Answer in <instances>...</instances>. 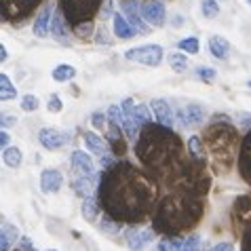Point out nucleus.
I'll return each instance as SVG.
<instances>
[{"mask_svg":"<svg viewBox=\"0 0 251 251\" xmlns=\"http://www.w3.org/2000/svg\"><path fill=\"white\" fill-rule=\"evenodd\" d=\"M97 199L110 218L137 224L156 205L158 188L148 171H139L131 163H118L103 173Z\"/></svg>","mask_w":251,"mask_h":251,"instance_id":"1","label":"nucleus"},{"mask_svg":"<svg viewBox=\"0 0 251 251\" xmlns=\"http://www.w3.org/2000/svg\"><path fill=\"white\" fill-rule=\"evenodd\" d=\"M135 154L142 160L144 169L163 184L177 186L190 169L182 139L173 133L171 127L160 123L144 125L135 144Z\"/></svg>","mask_w":251,"mask_h":251,"instance_id":"2","label":"nucleus"},{"mask_svg":"<svg viewBox=\"0 0 251 251\" xmlns=\"http://www.w3.org/2000/svg\"><path fill=\"white\" fill-rule=\"evenodd\" d=\"M203 215V199L199 192L177 188L156 205L152 226L160 234H182L190 230Z\"/></svg>","mask_w":251,"mask_h":251,"instance_id":"3","label":"nucleus"},{"mask_svg":"<svg viewBox=\"0 0 251 251\" xmlns=\"http://www.w3.org/2000/svg\"><path fill=\"white\" fill-rule=\"evenodd\" d=\"M203 139L207 144V148L211 150L215 165L226 169L232 163V154H234V146H236V131L232 125L228 123H215L209 125L203 133Z\"/></svg>","mask_w":251,"mask_h":251,"instance_id":"4","label":"nucleus"},{"mask_svg":"<svg viewBox=\"0 0 251 251\" xmlns=\"http://www.w3.org/2000/svg\"><path fill=\"white\" fill-rule=\"evenodd\" d=\"M100 0H61V13L72 25L91 22L93 15L100 11Z\"/></svg>","mask_w":251,"mask_h":251,"instance_id":"5","label":"nucleus"},{"mask_svg":"<svg viewBox=\"0 0 251 251\" xmlns=\"http://www.w3.org/2000/svg\"><path fill=\"white\" fill-rule=\"evenodd\" d=\"M125 57L129 61H137V64L150 66L154 68L163 61V47L160 45H144V47H135L125 51Z\"/></svg>","mask_w":251,"mask_h":251,"instance_id":"6","label":"nucleus"},{"mask_svg":"<svg viewBox=\"0 0 251 251\" xmlns=\"http://www.w3.org/2000/svg\"><path fill=\"white\" fill-rule=\"evenodd\" d=\"M139 11L152 27H163L167 22V9L160 0H146V2L139 4Z\"/></svg>","mask_w":251,"mask_h":251,"instance_id":"7","label":"nucleus"},{"mask_svg":"<svg viewBox=\"0 0 251 251\" xmlns=\"http://www.w3.org/2000/svg\"><path fill=\"white\" fill-rule=\"evenodd\" d=\"M70 163H72L74 176H80V177H97L95 165H93V160H91V156H89L87 152H82V150L72 152V158H70Z\"/></svg>","mask_w":251,"mask_h":251,"instance_id":"8","label":"nucleus"},{"mask_svg":"<svg viewBox=\"0 0 251 251\" xmlns=\"http://www.w3.org/2000/svg\"><path fill=\"white\" fill-rule=\"evenodd\" d=\"M177 118H179V123H182V127L192 129V127H199V125L205 121V110L201 108L199 103H188V106L177 110Z\"/></svg>","mask_w":251,"mask_h":251,"instance_id":"9","label":"nucleus"},{"mask_svg":"<svg viewBox=\"0 0 251 251\" xmlns=\"http://www.w3.org/2000/svg\"><path fill=\"white\" fill-rule=\"evenodd\" d=\"M156 230H137V228H129L127 230V247L131 251H142L146 245H150L154 239Z\"/></svg>","mask_w":251,"mask_h":251,"instance_id":"10","label":"nucleus"},{"mask_svg":"<svg viewBox=\"0 0 251 251\" xmlns=\"http://www.w3.org/2000/svg\"><path fill=\"white\" fill-rule=\"evenodd\" d=\"M123 11H125V17L129 19V24L137 30V34H146V32H150V24L142 17V11H139L137 2H131V0H127V2H123Z\"/></svg>","mask_w":251,"mask_h":251,"instance_id":"11","label":"nucleus"},{"mask_svg":"<svg viewBox=\"0 0 251 251\" xmlns=\"http://www.w3.org/2000/svg\"><path fill=\"white\" fill-rule=\"evenodd\" d=\"M239 169L243 179L251 186V131L245 135L241 144V152H239Z\"/></svg>","mask_w":251,"mask_h":251,"instance_id":"12","label":"nucleus"},{"mask_svg":"<svg viewBox=\"0 0 251 251\" xmlns=\"http://www.w3.org/2000/svg\"><path fill=\"white\" fill-rule=\"evenodd\" d=\"M51 24H53V4H47L40 9L38 17L34 19V36L38 38H45L49 32H51Z\"/></svg>","mask_w":251,"mask_h":251,"instance_id":"13","label":"nucleus"},{"mask_svg":"<svg viewBox=\"0 0 251 251\" xmlns=\"http://www.w3.org/2000/svg\"><path fill=\"white\" fill-rule=\"evenodd\" d=\"M68 19L64 13H55L53 15V24H51V34L53 38L57 40L59 45H72V38H70V32H68Z\"/></svg>","mask_w":251,"mask_h":251,"instance_id":"14","label":"nucleus"},{"mask_svg":"<svg viewBox=\"0 0 251 251\" xmlns=\"http://www.w3.org/2000/svg\"><path fill=\"white\" fill-rule=\"evenodd\" d=\"M38 142L43 144L47 150H59L61 146L66 144V139L61 135V131H57L55 127H43L38 131Z\"/></svg>","mask_w":251,"mask_h":251,"instance_id":"15","label":"nucleus"},{"mask_svg":"<svg viewBox=\"0 0 251 251\" xmlns=\"http://www.w3.org/2000/svg\"><path fill=\"white\" fill-rule=\"evenodd\" d=\"M61 184H64V176L57 169H45L40 173V190L45 194H53L57 192Z\"/></svg>","mask_w":251,"mask_h":251,"instance_id":"16","label":"nucleus"},{"mask_svg":"<svg viewBox=\"0 0 251 251\" xmlns=\"http://www.w3.org/2000/svg\"><path fill=\"white\" fill-rule=\"evenodd\" d=\"M74 192L82 199H89V197H95V188H97V177H80V176H74V182H72Z\"/></svg>","mask_w":251,"mask_h":251,"instance_id":"17","label":"nucleus"},{"mask_svg":"<svg viewBox=\"0 0 251 251\" xmlns=\"http://www.w3.org/2000/svg\"><path fill=\"white\" fill-rule=\"evenodd\" d=\"M112 24H114V36L123 38V40L135 38L137 30L129 24V19H127V17H123V15H121V13H114V15H112Z\"/></svg>","mask_w":251,"mask_h":251,"instance_id":"18","label":"nucleus"},{"mask_svg":"<svg viewBox=\"0 0 251 251\" xmlns=\"http://www.w3.org/2000/svg\"><path fill=\"white\" fill-rule=\"evenodd\" d=\"M0 251H11V247L22 239L19 236V230L15 226H11L9 222H2V232H0Z\"/></svg>","mask_w":251,"mask_h":251,"instance_id":"19","label":"nucleus"},{"mask_svg":"<svg viewBox=\"0 0 251 251\" xmlns=\"http://www.w3.org/2000/svg\"><path fill=\"white\" fill-rule=\"evenodd\" d=\"M108 142L112 146L114 154H125L127 146H125V139H123V133H121V125L110 121V129H108Z\"/></svg>","mask_w":251,"mask_h":251,"instance_id":"20","label":"nucleus"},{"mask_svg":"<svg viewBox=\"0 0 251 251\" xmlns=\"http://www.w3.org/2000/svg\"><path fill=\"white\" fill-rule=\"evenodd\" d=\"M152 110H154V116L160 125H165V127L173 125V112L165 100H152Z\"/></svg>","mask_w":251,"mask_h":251,"instance_id":"21","label":"nucleus"},{"mask_svg":"<svg viewBox=\"0 0 251 251\" xmlns=\"http://www.w3.org/2000/svg\"><path fill=\"white\" fill-rule=\"evenodd\" d=\"M209 53H211L215 59H228L230 43L226 38H222V36H211L209 38Z\"/></svg>","mask_w":251,"mask_h":251,"instance_id":"22","label":"nucleus"},{"mask_svg":"<svg viewBox=\"0 0 251 251\" xmlns=\"http://www.w3.org/2000/svg\"><path fill=\"white\" fill-rule=\"evenodd\" d=\"M82 137H85L87 148L91 152H95L97 156H101V154H106V152H108V142L103 137H100L97 133H93V131H85Z\"/></svg>","mask_w":251,"mask_h":251,"instance_id":"23","label":"nucleus"},{"mask_svg":"<svg viewBox=\"0 0 251 251\" xmlns=\"http://www.w3.org/2000/svg\"><path fill=\"white\" fill-rule=\"evenodd\" d=\"M205 139L203 137H199V135H192L190 139H188V150H190V156L194 163H199V165H203L205 163Z\"/></svg>","mask_w":251,"mask_h":251,"instance_id":"24","label":"nucleus"},{"mask_svg":"<svg viewBox=\"0 0 251 251\" xmlns=\"http://www.w3.org/2000/svg\"><path fill=\"white\" fill-rule=\"evenodd\" d=\"M232 218L236 222H251V197H241L234 205V211H232Z\"/></svg>","mask_w":251,"mask_h":251,"instance_id":"25","label":"nucleus"},{"mask_svg":"<svg viewBox=\"0 0 251 251\" xmlns=\"http://www.w3.org/2000/svg\"><path fill=\"white\" fill-rule=\"evenodd\" d=\"M2 160L6 167L17 169V167L22 165V150H19L17 146H9V148H4V152H2Z\"/></svg>","mask_w":251,"mask_h":251,"instance_id":"26","label":"nucleus"},{"mask_svg":"<svg viewBox=\"0 0 251 251\" xmlns=\"http://www.w3.org/2000/svg\"><path fill=\"white\" fill-rule=\"evenodd\" d=\"M15 97H17V89L13 87L11 78L6 74H0V100L9 101V100H15Z\"/></svg>","mask_w":251,"mask_h":251,"instance_id":"27","label":"nucleus"},{"mask_svg":"<svg viewBox=\"0 0 251 251\" xmlns=\"http://www.w3.org/2000/svg\"><path fill=\"white\" fill-rule=\"evenodd\" d=\"M97 211H100V199L89 197L85 199V205H82V215H85L87 222H95L97 220Z\"/></svg>","mask_w":251,"mask_h":251,"instance_id":"28","label":"nucleus"},{"mask_svg":"<svg viewBox=\"0 0 251 251\" xmlns=\"http://www.w3.org/2000/svg\"><path fill=\"white\" fill-rule=\"evenodd\" d=\"M76 76V68L70 66V64H59L57 68L53 70V78L57 82H66V80H72Z\"/></svg>","mask_w":251,"mask_h":251,"instance_id":"29","label":"nucleus"},{"mask_svg":"<svg viewBox=\"0 0 251 251\" xmlns=\"http://www.w3.org/2000/svg\"><path fill=\"white\" fill-rule=\"evenodd\" d=\"M201 11H203V15H205L207 19L218 17V15H220V4H218V0H203V2H201Z\"/></svg>","mask_w":251,"mask_h":251,"instance_id":"30","label":"nucleus"},{"mask_svg":"<svg viewBox=\"0 0 251 251\" xmlns=\"http://www.w3.org/2000/svg\"><path fill=\"white\" fill-rule=\"evenodd\" d=\"M177 47L182 49L184 53H190V55H194V53H199L201 43H199V38H197V36H188V38H184V40H179Z\"/></svg>","mask_w":251,"mask_h":251,"instance_id":"31","label":"nucleus"},{"mask_svg":"<svg viewBox=\"0 0 251 251\" xmlns=\"http://www.w3.org/2000/svg\"><path fill=\"white\" fill-rule=\"evenodd\" d=\"M169 66H171V70H176V72H184V70L188 68V57L182 53H171L169 55Z\"/></svg>","mask_w":251,"mask_h":251,"instance_id":"32","label":"nucleus"},{"mask_svg":"<svg viewBox=\"0 0 251 251\" xmlns=\"http://www.w3.org/2000/svg\"><path fill=\"white\" fill-rule=\"evenodd\" d=\"M100 228H101L106 234H112V236H114V234H118V230H121V226H118V222H116L114 218H110L108 213L101 218V222H100Z\"/></svg>","mask_w":251,"mask_h":251,"instance_id":"33","label":"nucleus"},{"mask_svg":"<svg viewBox=\"0 0 251 251\" xmlns=\"http://www.w3.org/2000/svg\"><path fill=\"white\" fill-rule=\"evenodd\" d=\"M152 112H154V110H150L146 103H137L135 106V114H137L139 121H142V125H148L152 121Z\"/></svg>","mask_w":251,"mask_h":251,"instance_id":"34","label":"nucleus"},{"mask_svg":"<svg viewBox=\"0 0 251 251\" xmlns=\"http://www.w3.org/2000/svg\"><path fill=\"white\" fill-rule=\"evenodd\" d=\"M40 101L36 95H24L22 97V110L24 112H34V110H38Z\"/></svg>","mask_w":251,"mask_h":251,"instance_id":"35","label":"nucleus"},{"mask_svg":"<svg viewBox=\"0 0 251 251\" xmlns=\"http://www.w3.org/2000/svg\"><path fill=\"white\" fill-rule=\"evenodd\" d=\"M182 247H184L182 239H176V241L165 239V241L158 243V251H182Z\"/></svg>","mask_w":251,"mask_h":251,"instance_id":"36","label":"nucleus"},{"mask_svg":"<svg viewBox=\"0 0 251 251\" xmlns=\"http://www.w3.org/2000/svg\"><path fill=\"white\" fill-rule=\"evenodd\" d=\"M74 34H78L82 38H89L93 34V22H85V24L74 25Z\"/></svg>","mask_w":251,"mask_h":251,"instance_id":"37","label":"nucleus"},{"mask_svg":"<svg viewBox=\"0 0 251 251\" xmlns=\"http://www.w3.org/2000/svg\"><path fill=\"white\" fill-rule=\"evenodd\" d=\"M47 108H49V112H53V114L61 112V110H64V103H61L59 95H51V97H49V103H47Z\"/></svg>","mask_w":251,"mask_h":251,"instance_id":"38","label":"nucleus"},{"mask_svg":"<svg viewBox=\"0 0 251 251\" xmlns=\"http://www.w3.org/2000/svg\"><path fill=\"white\" fill-rule=\"evenodd\" d=\"M182 251H201V236L194 234V236H190V239H186Z\"/></svg>","mask_w":251,"mask_h":251,"instance_id":"39","label":"nucleus"},{"mask_svg":"<svg viewBox=\"0 0 251 251\" xmlns=\"http://www.w3.org/2000/svg\"><path fill=\"white\" fill-rule=\"evenodd\" d=\"M197 76L199 78H203V80H213L215 78V70L209 68V66H201V68H197Z\"/></svg>","mask_w":251,"mask_h":251,"instance_id":"40","label":"nucleus"},{"mask_svg":"<svg viewBox=\"0 0 251 251\" xmlns=\"http://www.w3.org/2000/svg\"><path fill=\"white\" fill-rule=\"evenodd\" d=\"M241 251H251V222L247 224V230L243 232V241H241Z\"/></svg>","mask_w":251,"mask_h":251,"instance_id":"41","label":"nucleus"},{"mask_svg":"<svg viewBox=\"0 0 251 251\" xmlns=\"http://www.w3.org/2000/svg\"><path fill=\"white\" fill-rule=\"evenodd\" d=\"M91 125H93L95 129H101L103 125H106V118H103L101 112H93V114H91Z\"/></svg>","mask_w":251,"mask_h":251,"instance_id":"42","label":"nucleus"},{"mask_svg":"<svg viewBox=\"0 0 251 251\" xmlns=\"http://www.w3.org/2000/svg\"><path fill=\"white\" fill-rule=\"evenodd\" d=\"M17 123V116H11V114H2V129L11 127V125Z\"/></svg>","mask_w":251,"mask_h":251,"instance_id":"43","label":"nucleus"},{"mask_svg":"<svg viewBox=\"0 0 251 251\" xmlns=\"http://www.w3.org/2000/svg\"><path fill=\"white\" fill-rule=\"evenodd\" d=\"M19 243H22V249H24V251H36V249H34V245H32V241L27 239V236H22V239H19Z\"/></svg>","mask_w":251,"mask_h":251,"instance_id":"44","label":"nucleus"},{"mask_svg":"<svg viewBox=\"0 0 251 251\" xmlns=\"http://www.w3.org/2000/svg\"><path fill=\"white\" fill-rule=\"evenodd\" d=\"M213 251H234V247L230 245V243H218V245L213 247Z\"/></svg>","mask_w":251,"mask_h":251,"instance_id":"45","label":"nucleus"},{"mask_svg":"<svg viewBox=\"0 0 251 251\" xmlns=\"http://www.w3.org/2000/svg\"><path fill=\"white\" fill-rule=\"evenodd\" d=\"M0 144H2L4 148H9V133H6V129H2V133H0Z\"/></svg>","mask_w":251,"mask_h":251,"instance_id":"46","label":"nucleus"},{"mask_svg":"<svg viewBox=\"0 0 251 251\" xmlns=\"http://www.w3.org/2000/svg\"><path fill=\"white\" fill-rule=\"evenodd\" d=\"M97 40H100V43H103V45L108 43V34H106V30H103V27H100V36H97Z\"/></svg>","mask_w":251,"mask_h":251,"instance_id":"47","label":"nucleus"},{"mask_svg":"<svg viewBox=\"0 0 251 251\" xmlns=\"http://www.w3.org/2000/svg\"><path fill=\"white\" fill-rule=\"evenodd\" d=\"M239 118H243V125H251V114H245V112H241Z\"/></svg>","mask_w":251,"mask_h":251,"instance_id":"48","label":"nucleus"},{"mask_svg":"<svg viewBox=\"0 0 251 251\" xmlns=\"http://www.w3.org/2000/svg\"><path fill=\"white\" fill-rule=\"evenodd\" d=\"M6 57H9V53H6V47H0V59L6 61Z\"/></svg>","mask_w":251,"mask_h":251,"instance_id":"49","label":"nucleus"},{"mask_svg":"<svg viewBox=\"0 0 251 251\" xmlns=\"http://www.w3.org/2000/svg\"><path fill=\"white\" fill-rule=\"evenodd\" d=\"M247 85H249V87H251V78H249V82H247Z\"/></svg>","mask_w":251,"mask_h":251,"instance_id":"50","label":"nucleus"},{"mask_svg":"<svg viewBox=\"0 0 251 251\" xmlns=\"http://www.w3.org/2000/svg\"><path fill=\"white\" fill-rule=\"evenodd\" d=\"M247 2H249V4H251V0H247Z\"/></svg>","mask_w":251,"mask_h":251,"instance_id":"51","label":"nucleus"},{"mask_svg":"<svg viewBox=\"0 0 251 251\" xmlns=\"http://www.w3.org/2000/svg\"><path fill=\"white\" fill-rule=\"evenodd\" d=\"M49 251H55V249H49Z\"/></svg>","mask_w":251,"mask_h":251,"instance_id":"52","label":"nucleus"}]
</instances>
